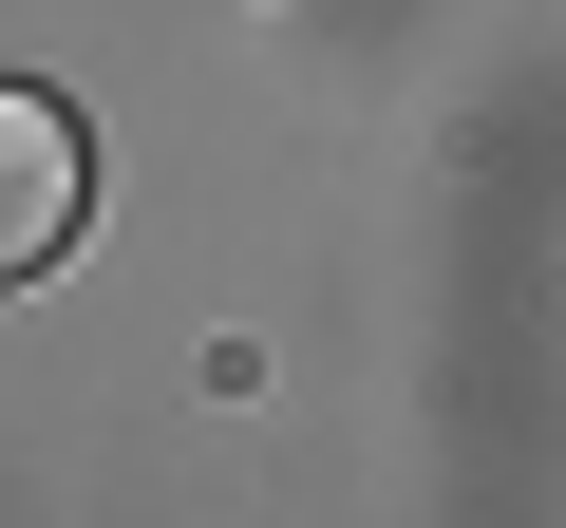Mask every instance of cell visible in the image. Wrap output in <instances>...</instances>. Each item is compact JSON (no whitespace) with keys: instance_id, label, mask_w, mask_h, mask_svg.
Instances as JSON below:
<instances>
[{"instance_id":"6da1fadb","label":"cell","mask_w":566,"mask_h":528,"mask_svg":"<svg viewBox=\"0 0 566 528\" xmlns=\"http://www.w3.org/2000/svg\"><path fill=\"white\" fill-rule=\"evenodd\" d=\"M76 208H95L76 114H57V95H0V284H20V264H57V245H76Z\"/></svg>"}]
</instances>
